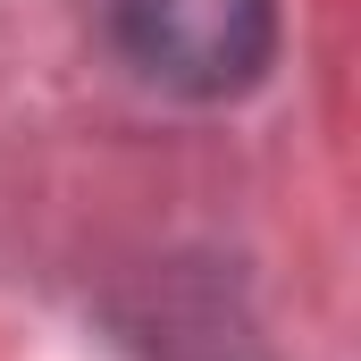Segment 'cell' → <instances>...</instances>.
<instances>
[{
  "label": "cell",
  "instance_id": "cell-1",
  "mask_svg": "<svg viewBox=\"0 0 361 361\" xmlns=\"http://www.w3.org/2000/svg\"><path fill=\"white\" fill-rule=\"evenodd\" d=\"M126 68L177 101H235L277 59V0H101Z\"/></svg>",
  "mask_w": 361,
  "mask_h": 361
}]
</instances>
